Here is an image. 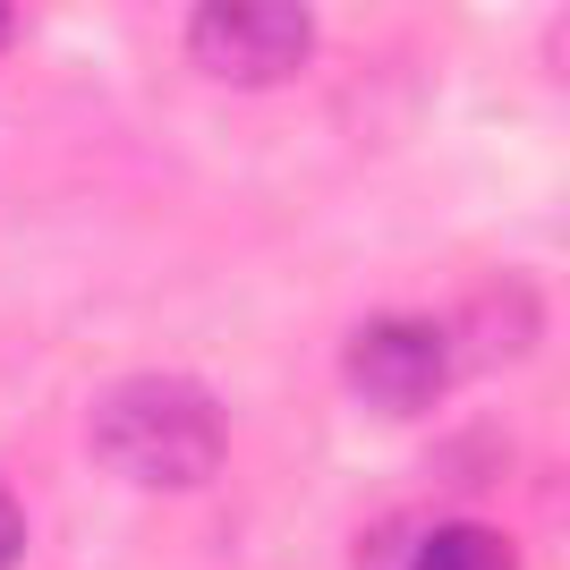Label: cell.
<instances>
[{"instance_id": "cell-1", "label": "cell", "mask_w": 570, "mask_h": 570, "mask_svg": "<svg viewBox=\"0 0 570 570\" xmlns=\"http://www.w3.org/2000/svg\"><path fill=\"white\" fill-rule=\"evenodd\" d=\"M95 460L119 485L188 494L230 460V417L196 375H128L95 401Z\"/></svg>"}, {"instance_id": "cell-2", "label": "cell", "mask_w": 570, "mask_h": 570, "mask_svg": "<svg viewBox=\"0 0 570 570\" xmlns=\"http://www.w3.org/2000/svg\"><path fill=\"white\" fill-rule=\"evenodd\" d=\"M307 43H315L307 0H196L188 18V60L214 86H238V95H264V86L298 77Z\"/></svg>"}, {"instance_id": "cell-3", "label": "cell", "mask_w": 570, "mask_h": 570, "mask_svg": "<svg viewBox=\"0 0 570 570\" xmlns=\"http://www.w3.org/2000/svg\"><path fill=\"white\" fill-rule=\"evenodd\" d=\"M341 375H350V392L375 409V417H426V409L460 383V366H452V341L434 333V324L383 315V324H366V333L350 341Z\"/></svg>"}, {"instance_id": "cell-4", "label": "cell", "mask_w": 570, "mask_h": 570, "mask_svg": "<svg viewBox=\"0 0 570 570\" xmlns=\"http://www.w3.org/2000/svg\"><path fill=\"white\" fill-rule=\"evenodd\" d=\"M528 333H537V307H528V298H476V307H460V333H443V341H452V366L469 375V366L520 357Z\"/></svg>"}, {"instance_id": "cell-5", "label": "cell", "mask_w": 570, "mask_h": 570, "mask_svg": "<svg viewBox=\"0 0 570 570\" xmlns=\"http://www.w3.org/2000/svg\"><path fill=\"white\" fill-rule=\"evenodd\" d=\"M409 570H520V546H511L502 528H485V520H452V528H434L426 546H417Z\"/></svg>"}, {"instance_id": "cell-6", "label": "cell", "mask_w": 570, "mask_h": 570, "mask_svg": "<svg viewBox=\"0 0 570 570\" xmlns=\"http://www.w3.org/2000/svg\"><path fill=\"white\" fill-rule=\"evenodd\" d=\"M18 553H26V511H18V494L0 485V570H18Z\"/></svg>"}, {"instance_id": "cell-7", "label": "cell", "mask_w": 570, "mask_h": 570, "mask_svg": "<svg viewBox=\"0 0 570 570\" xmlns=\"http://www.w3.org/2000/svg\"><path fill=\"white\" fill-rule=\"evenodd\" d=\"M546 51H553V77H562V86H570V18L553 26V43H546Z\"/></svg>"}, {"instance_id": "cell-8", "label": "cell", "mask_w": 570, "mask_h": 570, "mask_svg": "<svg viewBox=\"0 0 570 570\" xmlns=\"http://www.w3.org/2000/svg\"><path fill=\"white\" fill-rule=\"evenodd\" d=\"M0 18H9V0H0Z\"/></svg>"}]
</instances>
